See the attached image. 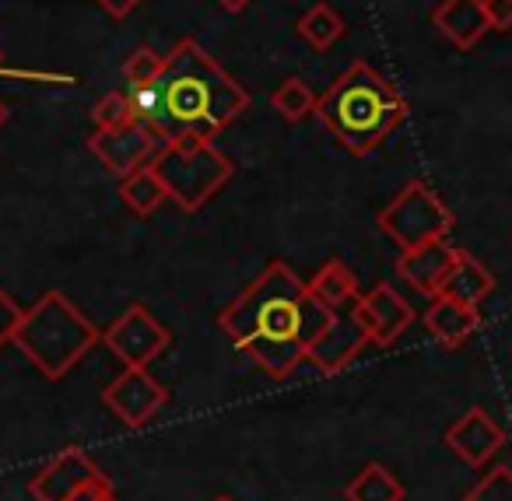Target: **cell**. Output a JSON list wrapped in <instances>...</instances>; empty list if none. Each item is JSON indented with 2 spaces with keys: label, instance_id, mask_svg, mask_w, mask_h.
<instances>
[{
  "label": "cell",
  "instance_id": "cell-1",
  "mask_svg": "<svg viewBox=\"0 0 512 501\" xmlns=\"http://www.w3.org/2000/svg\"><path fill=\"white\" fill-rule=\"evenodd\" d=\"M327 309L288 263H267L264 274L221 309L218 323L249 365L285 379L306 361L313 340L330 326Z\"/></svg>",
  "mask_w": 512,
  "mask_h": 501
},
{
  "label": "cell",
  "instance_id": "cell-2",
  "mask_svg": "<svg viewBox=\"0 0 512 501\" xmlns=\"http://www.w3.org/2000/svg\"><path fill=\"white\" fill-rule=\"evenodd\" d=\"M249 109V92L193 39H179L165 53L155 78V113L148 127L172 141H214Z\"/></svg>",
  "mask_w": 512,
  "mask_h": 501
},
{
  "label": "cell",
  "instance_id": "cell-3",
  "mask_svg": "<svg viewBox=\"0 0 512 501\" xmlns=\"http://www.w3.org/2000/svg\"><path fill=\"white\" fill-rule=\"evenodd\" d=\"M316 116L351 155H369L407 120V102L397 85L358 60L316 99Z\"/></svg>",
  "mask_w": 512,
  "mask_h": 501
},
{
  "label": "cell",
  "instance_id": "cell-4",
  "mask_svg": "<svg viewBox=\"0 0 512 501\" xmlns=\"http://www.w3.org/2000/svg\"><path fill=\"white\" fill-rule=\"evenodd\" d=\"M102 340L95 323L60 291H46L32 309L22 312L11 344L46 375L64 379L88 351Z\"/></svg>",
  "mask_w": 512,
  "mask_h": 501
},
{
  "label": "cell",
  "instance_id": "cell-5",
  "mask_svg": "<svg viewBox=\"0 0 512 501\" xmlns=\"http://www.w3.org/2000/svg\"><path fill=\"white\" fill-rule=\"evenodd\" d=\"M151 169L162 179L165 197L176 200L183 211H200L221 186L232 179V158L221 155L214 141H172L162 144L151 158Z\"/></svg>",
  "mask_w": 512,
  "mask_h": 501
},
{
  "label": "cell",
  "instance_id": "cell-6",
  "mask_svg": "<svg viewBox=\"0 0 512 501\" xmlns=\"http://www.w3.org/2000/svg\"><path fill=\"white\" fill-rule=\"evenodd\" d=\"M379 228L386 239H393L407 253V249L446 239L453 232V211L442 204L432 186L414 179L379 211Z\"/></svg>",
  "mask_w": 512,
  "mask_h": 501
},
{
  "label": "cell",
  "instance_id": "cell-7",
  "mask_svg": "<svg viewBox=\"0 0 512 501\" xmlns=\"http://www.w3.org/2000/svg\"><path fill=\"white\" fill-rule=\"evenodd\" d=\"M102 344H106L127 368H148L151 361L169 347V330H165L144 305H130V309L102 333Z\"/></svg>",
  "mask_w": 512,
  "mask_h": 501
},
{
  "label": "cell",
  "instance_id": "cell-8",
  "mask_svg": "<svg viewBox=\"0 0 512 501\" xmlns=\"http://www.w3.org/2000/svg\"><path fill=\"white\" fill-rule=\"evenodd\" d=\"M88 148H92V155L99 158L113 176L123 179L158 155L162 137H158L148 123H127V127H116V130H95V134L88 137Z\"/></svg>",
  "mask_w": 512,
  "mask_h": 501
},
{
  "label": "cell",
  "instance_id": "cell-9",
  "mask_svg": "<svg viewBox=\"0 0 512 501\" xmlns=\"http://www.w3.org/2000/svg\"><path fill=\"white\" fill-rule=\"evenodd\" d=\"M102 400H106V407L113 410L123 424L141 428V424H148L151 417L165 407L169 389H165L162 382L151 379L148 368H127L120 379L109 382Z\"/></svg>",
  "mask_w": 512,
  "mask_h": 501
},
{
  "label": "cell",
  "instance_id": "cell-10",
  "mask_svg": "<svg viewBox=\"0 0 512 501\" xmlns=\"http://www.w3.org/2000/svg\"><path fill=\"white\" fill-rule=\"evenodd\" d=\"M369 340H372L369 326H365V319L355 312V305H351V309H337L327 330L313 340L306 361L320 368V372H341V368H348L351 361L358 358V351H362Z\"/></svg>",
  "mask_w": 512,
  "mask_h": 501
},
{
  "label": "cell",
  "instance_id": "cell-11",
  "mask_svg": "<svg viewBox=\"0 0 512 501\" xmlns=\"http://www.w3.org/2000/svg\"><path fill=\"white\" fill-rule=\"evenodd\" d=\"M355 312L365 319L372 344H379V347L397 344L407 333V326L414 323V309L390 288V284H376L369 295H358Z\"/></svg>",
  "mask_w": 512,
  "mask_h": 501
},
{
  "label": "cell",
  "instance_id": "cell-12",
  "mask_svg": "<svg viewBox=\"0 0 512 501\" xmlns=\"http://www.w3.org/2000/svg\"><path fill=\"white\" fill-rule=\"evenodd\" d=\"M446 445L467 466H484L505 445V428L484 407H470L446 428Z\"/></svg>",
  "mask_w": 512,
  "mask_h": 501
},
{
  "label": "cell",
  "instance_id": "cell-13",
  "mask_svg": "<svg viewBox=\"0 0 512 501\" xmlns=\"http://www.w3.org/2000/svg\"><path fill=\"white\" fill-rule=\"evenodd\" d=\"M95 463L81 449H67L50 466L32 477V498L36 501H67L78 487H85L95 477Z\"/></svg>",
  "mask_w": 512,
  "mask_h": 501
},
{
  "label": "cell",
  "instance_id": "cell-14",
  "mask_svg": "<svg viewBox=\"0 0 512 501\" xmlns=\"http://www.w3.org/2000/svg\"><path fill=\"white\" fill-rule=\"evenodd\" d=\"M453 256L456 249L442 242H428V246H418V249H407L404 256L397 260V274L411 284L414 291L421 295L435 298L442 291V281H446L449 267H453Z\"/></svg>",
  "mask_w": 512,
  "mask_h": 501
},
{
  "label": "cell",
  "instance_id": "cell-15",
  "mask_svg": "<svg viewBox=\"0 0 512 501\" xmlns=\"http://www.w3.org/2000/svg\"><path fill=\"white\" fill-rule=\"evenodd\" d=\"M432 25L456 46V50H474L484 39L488 25V11L484 0H442L432 11Z\"/></svg>",
  "mask_w": 512,
  "mask_h": 501
},
{
  "label": "cell",
  "instance_id": "cell-16",
  "mask_svg": "<svg viewBox=\"0 0 512 501\" xmlns=\"http://www.w3.org/2000/svg\"><path fill=\"white\" fill-rule=\"evenodd\" d=\"M425 330L442 347H460L481 330V312H477V305H463L446 295H435L432 305L425 309Z\"/></svg>",
  "mask_w": 512,
  "mask_h": 501
},
{
  "label": "cell",
  "instance_id": "cell-17",
  "mask_svg": "<svg viewBox=\"0 0 512 501\" xmlns=\"http://www.w3.org/2000/svg\"><path fill=\"white\" fill-rule=\"evenodd\" d=\"M491 291H495V277H491V270L484 267L474 253L456 249L453 267H449L439 295L453 298V302H463V305H481Z\"/></svg>",
  "mask_w": 512,
  "mask_h": 501
},
{
  "label": "cell",
  "instance_id": "cell-18",
  "mask_svg": "<svg viewBox=\"0 0 512 501\" xmlns=\"http://www.w3.org/2000/svg\"><path fill=\"white\" fill-rule=\"evenodd\" d=\"M309 291H313V295L320 298L327 309H344V305L358 298V277L351 274L341 260H330L313 274Z\"/></svg>",
  "mask_w": 512,
  "mask_h": 501
},
{
  "label": "cell",
  "instance_id": "cell-19",
  "mask_svg": "<svg viewBox=\"0 0 512 501\" xmlns=\"http://www.w3.org/2000/svg\"><path fill=\"white\" fill-rule=\"evenodd\" d=\"M344 494H348V501H404L407 487L400 484L397 473L386 470L383 463H369L351 480Z\"/></svg>",
  "mask_w": 512,
  "mask_h": 501
},
{
  "label": "cell",
  "instance_id": "cell-20",
  "mask_svg": "<svg viewBox=\"0 0 512 501\" xmlns=\"http://www.w3.org/2000/svg\"><path fill=\"white\" fill-rule=\"evenodd\" d=\"M120 197L134 214H151L165 200V186H162V179L155 176L151 165H141V169H134L130 176H123Z\"/></svg>",
  "mask_w": 512,
  "mask_h": 501
},
{
  "label": "cell",
  "instance_id": "cell-21",
  "mask_svg": "<svg viewBox=\"0 0 512 501\" xmlns=\"http://www.w3.org/2000/svg\"><path fill=\"white\" fill-rule=\"evenodd\" d=\"M299 36L306 39L313 50H330V46L344 36V18L337 15L334 8H327V4H316V8H309L306 15L299 18Z\"/></svg>",
  "mask_w": 512,
  "mask_h": 501
},
{
  "label": "cell",
  "instance_id": "cell-22",
  "mask_svg": "<svg viewBox=\"0 0 512 501\" xmlns=\"http://www.w3.org/2000/svg\"><path fill=\"white\" fill-rule=\"evenodd\" d=\"M271 106L285 116L288 123L306 120L309 113H316V95L309 92V85L302 78H288L278 85V92L271 95Z\"/></svg>",
  "mask_w": 512,
  "mask_h": 501
},
{
  "label": "cell",
  "instance_id": "cell-23",
  "mask_svg": "<svg viewBox=\"0 0 512 501\" xmlns=\"http://www.w3.org/2000/svg\"><path fill=\"white\" fill-rule=\"evenodd\" d=\"M92 120H95V127H99V130H116V127H127V123H137L127 92L102 95V99L95 102V109H92Z\"/></svg>",
  "mask_w": 512,
  "mask_h": 501
},
{
  "label": "cell",
  "instance_id": "cell-24",
  "mask_svg": "<svg viewBox=\"0 0 512 501\" xmlns=\"http://www.w3.org/2000/svg\"><path fill=\"white\" fill-rule=\"evenodd\" d=\"M162 67H165L162 53H155L151 46H137L127 57V64H123V78H127V85H151L162 74Z\"/></svg>",
  "mask_w": 512,
  "mask_h": 501
},
{
  "label": "cell",
  "instance_id": "cell-25",
  "mask_svg": "<svg viewBox=\"0 0 512 501\" xmlns=\"http://www.w3.org/2000/svg\"><path fill=\"white\" fill-rule=\"evenodd\" d=\"M463 501H512V470L495 466L484 480H477Z\"/></svg>",
  "mask_w": 512,
  "mask_h": 501
},
{
  "label": "cell",
  "instance_id": "cell-26",
  "mask_svg": "<svg viewBox=\"0 0 512 501\" xmlns=\"http://www.w3.org/2000/svg\"><path fill=\"white\" fill-rule=\"evenodd\" d=\"M18 319H22V309L8 298V291L0 288V347L8 344L18 330Z\"/></svg>",
  "mask_w": 512,
  "mask_h": 501
},
{
  "label": "cell",
  "instance_id": "cell-27",
  "mask_svg": "<svg viewBox=\"0 0 512 501\" xmlns=\"http://www.w3.org/2000/svg\"><path fill=\"white\" fill-rule=\"evenodd\" d=\"M109 498H113V484H109V477L95 473V477L88 480L85 487H78L67 501H109Z\"/></svg>",
  "mask_w": 512,
  "mask_h": 501
},
{
  "label": "cell",
  "instance_id": "cell-28",
  "mask_svg": "<svg viewBox=\"0 0 512 501\" xmlns=\"http://www.w3.org/2000/svg\"><path fill=\"white\" fill-rule=\"evenodd\" d=\"M484 11H488V25L495 32L512 29V0H484Z\"/></svg>",
  "mask_w": 512,
  "mask_h": 501
},
{
  "label": "cell",
  "instance_id": "cell-29",
  "mask_svg": "<svg viewBox=\"0 0 512 501\" xmlns=\"http://www.w3.org/2000/svg\"><path fill=\"white\" fill-rule=\"evenodd\" d=\"M95 4H99V8L106 11V15H113V18H127L130 11H134L137 4H141V0H95Z\"/></svg>",
  "mask_w": 512,
  "mask_h": 501
},
{
  "label": "cell",
  "instance_id": "cell-30",
  "mask_svg": "<svg viewBox=\"0 0 512 501\" xmlns=\"http://www.w3.org/2000/svg\"><path fill=\"white\" fill-rule=\"evenodd\" d=\"M218 4H221L225 11H242V8L249 4V0H218Z\"/></svg>",
  "mask_w": 512,
  "mask_h": 501
},
{
  "label": "cell",
  "instance_id": "cell-31",
  "mask_svg": "<svg viewBox=\"0 0 512 501\" xmlns=\"http://www.w3.org/2000/svg\"><path fill=\"white\" fill-rule=\"evenodd\" d=\"M4 123H8V106L0 102V127H4Z\"/></svg>",
  "mask_w": 512,
  "mask_h": 501
},
{
  "label": "cell",
  "instance_id": "cell-32",
  "mask_svg": "<svg viewBox=\"0 0 512 501\" xmlns=\"http://www.w3.org/2000/svg\"><path fill=\"white\" fill-rule=\"evenodd\" d=\"M0 74H4V53H0Z\"/></svg>",
  "mask_w": 512,
  "mask_h": 501
},
{
  "label": "cell",
  "instance_id": "cell-33",
  "mask_svg": "<svg viewBox=\"0 0 512 501\" xmlns=\"http://www.w3.org/2000/svg\"><path fill=\"white\" fill-rule=\"evenodd\" d=\"M218 501H232V498H218Z\"/></svg>",
  "mask_w": 512,
  "mask_h": 501
},
{
  "label": "cell",
  "instance_id": "cell-34",
  "mask_svg": "<svg viewBox=\"0 0 512 501\" xmlns=\"http://www.w3.org/2000/svg\"><path fill=\"white\" fill-rule=\"evenodd\" d=\"M109 501H116V498H109Z\"/></svg>",
  "mask_w": 512,
  "mask_h": 501
}]
</instances>
